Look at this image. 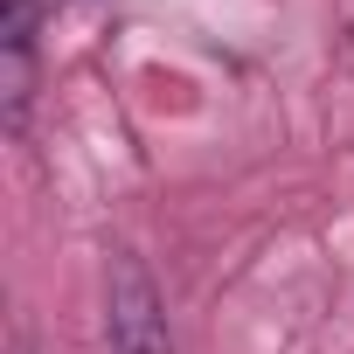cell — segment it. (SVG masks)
I'll list each match as a JSON object with an SVG mask.
<instances>
[{"label":"cell","mask_w":354,"mask_h":354,"mask_svg":"<svg viewBox=\"0 0 354 354\" xmlns=\"http://www.w3.org/2000/svg\"><path fill=\"white\" fill-rule=\"evenodd\" d=\"M28 97H35V0H8V15H0V118L15 139L28 125Z\"/></svg>","instance_id":"7a4b0ae2"},{"label":"cell","mask_w":354,"mask_h":354,"mask_svg":"<svg viewBox=\"0 0 354 354\" xmlns=\"http://www.w3.org/2000/svg\"><path fill=\"white\" fill-rule=\"evenodd\" d=\"M104 340H111V354H174L167 299H160L146 257H132V250H111V264H104Z\"/></svg>","instance_id":"6da1fadb"}]
</instances>
